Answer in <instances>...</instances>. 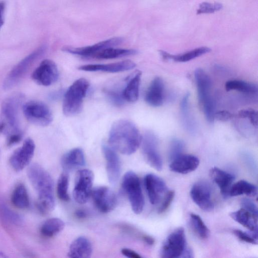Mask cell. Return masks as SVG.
<instances>
[{
	"label": "cell",
	"instance_id": "6da1fadb",
	"mask_svg": "<svg viewBox=\"0 0 258 258\" xmlns=\"http://www.w3.org/2000/svg\"><path fill=\"white\" fill-rule=\"evenodd\" d=\"M143 137L139 128L132 121L119 119L112 125L108 143L115 151L130 156L135 153L142 145Z\"/></svg>",
	"mask_w": 258,
	"mask_h": 258
},
{
	"label": "cell",
	"instance_id": "7a4b0ae2",
	"mask_svg": "<svg viewBox=\"0 0 258 258\" xmlns=\"http://www.w3.org/2000/svg\"><path fill=\"white\" fill-rule=\"evenodd\" d=\"M28 176L38 195V208L43 214L55 208L54 182L49 173L38 164H33L28 170Z\"/></svg>",
	"mask_w": 258,
	"mask_h": 258
},
{
	"label": "cell",
	"instance_id": "3957f363",
	"mask_svg": "<svg viewBox=\"0 0 258 258\" xmlns=\"http://www.w3.org/2000/svg\"><path fill=\"white\" fill-rule=\"evenodd\" d=\"M89 86L86 79L80 78L69 87L64 95L63 111L65 115L72 116L82 111L83 100Z\"/></svg>",
	"mask_w": 258,
	"mask_h": 258
},
{
	"label": "cell",
	"instance_id": "277c9868",
	"mask_svg": "<svg viewBox=\"0 0 258 258\" xmlns=\"http://www.w3.org/2000/svg\"><path fill=\"white\" fill-rule=\"evenodd\" d=\"M25 96L22 93H16L3 102L2 106V120L6 126L5 135L8 136L22 132L20 130L19 110Z\"/></svg>",
	"mask_w": 258,
	"mask_h": 258
},
{
	"label": "cell",
	"instance_id": "5b68a950",
	"mask_svg": "<svg viewBox=\"0 0 258 258\" xmlns=\"http://www.w3.org/2000/svg\"><path fill=\"white\" fill-rule=\"evenodd\" d=\"M122 188L134 212L137 214H141L144 210L145 202L139 176L133 171L126 172L122 178Z\"/></svg>",
	"mask_w": 258,
	"mask_h": 258
},
{
	"label": "cell",
	"instance_id": "8992f818",
	"mask_svg": "<svg viewBox=\"0 0 258 258\" xmlns=\"http://www.w3.org/2000/svg\"><path fill=\"white\" fill-rule=\"evenodd\" d=\"M46 50V46L40 47L14 67L4 81V88L10 90L16 86L24 78L35 62L44 55Z\"/></svg>",
	"mask_w": 258,
	"mask_h": 258
},
{
	"label": "cell",
	"instance_id": "52a82bcc",
	"mask_svg": "<svg viewBox=\"0 0 258 258\" xmlns=\"http://www.w3.org/2000/svg\"><path fill=\"white\" fill-rule=\"evenodd\" d=\"M23 110L26 118L35 125L46 126L53 121L51 109L42 101L31 100L27 102L23 105Z\"/></svg>",
	"mask_w": 258,
	"mask_h": 258
},
{
	"label": "cell",
	"instance_id": "ba28073f",
	"mask_svg": "<svg viewBox=\"0 0 258 258\" xmlns=\"http://www.w3.org/2000/svg\"><path fill=\"white\" fill-rule=\"evenodd\" d=\"M187 247L185 230L183 227L178 228L169 235L163 243L161 256L163 258L182 257Z\"/></svg>",
	"mask_w": 258,
	"mask_h": 258
},
{
	"label": "cell",
	"instance_id": "9c48e42d",
	"mask_svg": "<svg viewBox=\"0 0 258 258\" xmlns=\"http://www.w3.org/2000/svg\"><path fill=\"white\" fill-rule=\"evenodd\" d=\"M94 181L93 173L88 169L79 170L75 176L73 195L75 201L80 204L87 202L91 196Z\"/></svg>",
	"mask_w": 258,
	"mask_h": 258
},
{
	"label": "cell",
	"instance_id": "30bf717a",
	"mask_svg": "<svg viewBox=\"0 0 258 258\" xmlns=\"http://www.w3.org/2000/svg\"><path fill=\"white\" fill-rule=\"evenodd\" d=\"M142 145L144 156L148 164L155 170L161 171L163 162L157 136L152 132H147L143 137Z\"/></svg>",
	"mask_w": 258,
	"mask_h": 258
},
{
	"label": "cell",
	"instance_id": "8fae6325",
	"mask_svg": "<svg viewBox=\"0 0 258 258\" xmlns=\"http://www.w3.org/2000/svg\"><path fill=\"white\" fill-rule=\"evenodd\" d=\"M59 70L56 63L52 60L43 61L32 74L33 80L38 84L49 86L57 81Z\"/></svg>",
	"mask_w": 258,
	"mask_h": 258
},
{
	"label": "cell",
	"instance_id": "7c38bea8",
	"mask_svg": "<svg viewBox=\"0 0 258 258\" xmlns=\"http://www.w3.org/2000/svg\"><path fill=\"white\" fill-rule=\"evenodd\" d=\"M91 196L96 208L103 213L110 212L117 205L116 195L110 188L105 186L92 189Z\"/></svg>",
	"mask_w": 258,
	"mask_h": 258
},
{
	"label": "cell",
	"instance_id": "4fadbf2b",
	"mask_svg": "<svg viewBox=\"0 0 258 258\" xmlns=\"http://www.w3.org/2000/svg\"><path fill=\"white\" fill-rule=\"evenodd\" d=\"M190 195L194 203L202 210L210 212L214 208L212 200V189L205 182H199L192 187Z\"/></svg>",
	"mask_w": 258,
	"mask_h": 258
},
{
	"label": "cell",
	"instance_id": "5bb4252c",
	"mask_svg": "<svg viewBox=\"0 0 258 258\" xmlns=\"http://www.w3.org/2000/svg\"><path fill=\"white\" fill-rule=\"evenodd\" d=\"M36 145L31 139H27L23 146L17 150L12 156L10 162L17 172L23 170L31 162L35 154Z\"/></svg>",
	"mask_w": 258,
	"mask_h": 258
},
{
	"label": "cell",
	"instance_id": "9a60e30c",
	"mask_svg": "<svg viewBox=\"0 0 258 258\" xmlns=\"http://www.w3.org/2000/svg\"><path fill=\"white\" fill-rule=\"evenodd\" d=\"M144 183L151 204H159L168 191L165 181L155 174H149L145 177Z\"/></svg>",
	"mask_w": 258,
	"mask_h": 258
},
{
	"label": "cell",
	"instance_id": "2e32d148",
	"mask_svg": "<svg viewBox=\"0 0 258 258\" xmlns=\"http://www.w3.org/2000/svg\"><path fill=\"white\" fill-rule=\"evenodd\" d=\"M122 41V38L116 37L100 42L92 46L81 48L65 47L62 50L73 55L85 58H92L99 52L106 48L118 46L121 44Z\"/></svg>",
	"mask_w": 258,
	"mask_h": 258
},
{
	"label": "cell",
	"instance_id": "e0dca14e",
	"mask_svg": "<svg viewBox=\"0 0 258 258\" xmlns=\"http://www.w3.org/2000/svg\"><path fill=\"white\" fill-rule=\"evenodd\" d=\"M102 150L106 162L108 180L111 184H115L118 181L121 173L119 158L116 151L109 146L103 145Z\"/></svg>",
	"mask_w": 258,
	"mask_h": 258
},
{
	"label": "cell",
	"instance_id": "ac0fdd59",
	"mask_svg": "<svg viewBox=\"0 0 258 258\" xmlns=\"http://www.w3.org/2000/svg\"><path fill=\"white\" fill-rule=\"evenodd\" d=\"M136 64L131 60H125L119 62L107 64H89L80 66L78 70L87 72H103L118 73L133 70Z\"/></svg>",
	"mask_w": 258,
	"mask_h": 258
},
{
	"label": "cell",
	"instance_id": "d6986e66",
	"mask_svg": "<svg viewBox=\"0 0 258 258\" xmlns=\"http://www.w3.org/2000/svg\"><path fill=\"white\" fill-rule=\"evenodd\" d=\"M199 164L200 161L197 157L183 154L171 162L170 169L174 173L187 174L195 171Z\"/></svg>",
	"mask_w": 258,
	"mask_h": 258
},
{
	"label": "cell",
	"instance_id": "ffe728a7",
	"mask_svg": "<svg viewBox=\"0 0 258 258\" xmlns=\"http://www.w3.org/2000/svg\"><path fill=\"white\" fill-rule=\"evenodd\" d=\"M165 85L160 77L155 78L151 83L145 95L146 102L151 106L159 107L164 101Z\"/></svg>",
	"mask_w": 258,
	"mask_h": 258
},
{
	"label": "cell",
	"instance_id": "44dd1931",
	"mask_svg": "<svg viewBox=\"0 0 258 258\" xmlns=\"http://www.w3.org/2000/svg\"><path fill=\"white\" fill-rule=\"evenodd\" d=\"M210 175L213 181L219 188L223 198L226 199L229 197L230 189L234 180V176L216 167L210 170Z\"/></svg>",
	"mask_w": 258,
	"mask_h": 258
},
{
	"label": "cell",
	"instance_id": "7402d4cb",
	"mask_svg": "<svg viewBox=\"0 0 258 258\" xmlns=\"http://www.w3.org/2000/svg\"><path fill=\"white\" fill-rule=\"evenodd\" d=\"M195 78L199 102L202 104L212 97L211 95V81L207 73L201 68L195 70Z\"/></svg>",
	"mask_w": 258,
	"mask_h": 258
},
{
	"label": "cell",
	"instance_id": "603a6c76",
	"mask_svg": "<svg viewBox=\"0 0 258 258\" xmlns=\"http://www.w3.org/2000/svg\"><path fill=\"white\" fill-rule=\"evenodd\" d=\"M86 164L83 151L79 148L74 149L66 154L61 159V165L66 172L73 171L84 167Z\"/></svg>",
	"mask_w": 258,
	"mask_h": 258
},
{
	"label": "cell",
	"instance_id": "cb8c5ba5",
	"mask_svg": "<svg viewBox=\"0 0 258 258\" xmlns=\"http://www.w3.org/2000/svg\"><path fill=\"white\" fill-rule=\"evenodd\" d=\"M142 76V72L138 71L128 77L126 84L122 90V95L125 101L135 102L138 100Z\"/></svg>",
	"mask_w": 258,
	"mask_h": 258
},
{
	"label": "cell",
	"instance_id": "d4e9b609",
	"mask_svg": "<svg viewBox=\"0 0 258 258\" xmlns=\"http://www.w3.org/2000/svg\"><path fill=\"white\" fill-rule=\"evenodd\" d=\"M92 251V245L89 239L80 236L70 245L68 255L72 258H88L91 256Z\"/></svg>",
	"mask_w": 258,
	"mask_h": 258
},
{
	"label": "cell",
	"instance_id": "484cf974",
	"mask_svg": "<svg viewBox=\"0 0 258 258\" xmlns=\"http://www.w3.org/2000/svg\"><path fill=\"white\" fill-rule=\"evenodd\" d=\"M211 51V49L208 47H202L176 55L171 54L164 51H160V53L163 59L165 60H173L176 62L185 63L208 54Z\"/></svg>",
	"mask_w": 258,
	"mask_h": 258
},
{
	"label": "cell",
	"instance_id": "4316f807",
	"mask_svg": "<svg viewBox=\"0 0 258 258\" xmlns=\"http://www.w3.org/2000/svg\"><path fill=\"white\" fill-rule=\"evenodd\" d=\"M230 216L234 220L251 232H257V219L243 208L233 212Z\"/></svg>",
	"mask_w": 258,
	"mask_h": 258
},
{
	"label": "cell",
	"instance_id": "83f0119b",
	"mask_svg": "<svg viewBox=\"0 0 258 258\" xmlns=\"http://www.w3.org/2000/svg\"><path fill=\"white\" fill-rule=\"evenodd\" d=\"M138 51L133 49H116L113 47L104 49L95 55L92 58L100 60L112 59L137 55Z\"/></svg>",
	"mask_w": 258,
	"mask_h": 258
},
{
	"label": "cell",
	"instance_id": "f1b7e54d",
	"mask_svg": "<svg viewBox=\"0 0 258 258\" xmlns=\"http://www.w3.org/2000/svg\"><path fill=\"white\" fill-rule=\"evenodd\" d=\"M257 194V187L244 180H240L231 186L229 192L230 197L245 195L255 197Z\"/></svg>",
	"mask_w": 258,
	"mask_h": 258
},
{
	"label": "cell",
	"instance_id": "f546056e",
	"mask_svg": "<svg viewBox=\"0 0 258 258\" xmlns=\"http://www.w3.org/2000/svg\"><path fill=\"white\" fill-rule=\"evenodd\" d=\"M65 224L61 219L52 218L46 220L42 225L41 232L43 235L47 237H52L65 228Z\"/></svg>",
	"mask_w": 258,
	"mask_h": 258
},
{
	"label": "cell",
	"instance_id": "4dcf8cb0",
	"mask_svg": "<svg viewBox=\"0 0 258 258\" xmlns=\"http://www.w3.org/2000/svg\"><path fill=\"white\" fill-rule=\"evenodd\" d=\"M12 202L16 207L20 209H25L29 207V196L24 185L20 184L16 187L12 194Z\"/></svg>",
	"mask_w": 258,
	"mask_h": 258
},
{
	"label": "cell",
	"instance_id": "1f68e13d",
	"mask_svg": "<svg viewBox=\"0 0 258 258\" xmlns=\"http://www.w3.org/2000/svg\"><path fill=\"white\" fill-rule=\"evenodd\" d=\"M227 91L235 90L248 94H256L257 86L255 84L242 80H233L227 81L225 85Z\"/></svg>",
	"mask_w": 258,
	"mask_h": 258
},
{
	"label": "cell",
	"instance_id": "d6a6232c",
	"mask_svg": "<svg viewBox=\"0 0 258 258\" xmlns=\"http://www.w3.org/2000/svg\"><path fill=\"white\" fill-rule=\"evenodd\" d=\"M0 218L6 224L16 226L21 225L23 222L21 216L4 203H0Z\"/></svg>",
	"mask_w": 258,
	"mask_h": 258
},
{
	"label": "cell",
	"instance_id": "836d02e7",
	"mask_svg": "<svg viewBox=\"0 0 258 258\" xmlns=\"http://www.w3.org/2000/svg\"><path fill=\"white\" fill-rule=\"evenodd\" d=\"M190 221L193 230L200 238L206 239L208 238L209 230L199 215L191 213Z\"/></svg>",
	"mask_w": 258,
	"mask_h": 258
},
{
	"label": "cell",
	"instance_id": "e575fe53",
	"mask_svg": "<svg viewBox=\"0 0 258 258\" xmlns=\"http://www.w3.org/2000/svg\"><path fill=\"white\" fill-rule=\"evenodd\" d=\"M69 184V174L65 172L60 176L57 184V195L62 201L68 202L70 200L68 193Z\"/></svg>",
	"mask_w": 258,
	"mask_h": 258
},
{
	"label": "cell",
	"instance_id": "d590c367",
	"mask_svg": "<svg viewBox=\"0 0 258 258\" xmlns=\"http://www.w3.org/2000/svg\"><path fill=\"white\" fill-rule=\"evenodd\" d=\"M189 94H187L182 99L181 103V109L182 112L184 124L185 126L190 132H193L194 129V123L192 121L189 113Z\"/></svg>",
	"mask_w": 258,
	"mask_h": 258
},
{
	"label": "cell",
	"instance_id": "8d00e7d4",
	"mask_svg": "<svg viewBox=\"0 0 258 258\" xmlns=\"http://www.w3.org/2000/svg\"><path fill=\"white\" fill-rule=\"evenodd\" d=\"M185 149L184 143L180 140H174L171 144L169 150V159L171 162L183 155Z\"/></svg>",
	"mask_w": 258,
	"mask_h": 258
},
{
	"label": "cell",
	"instance_id": "74e56055",
	"mask_svg": "<svg viewBox=\"0 0 258 258\" xmlns=\"http://www.w3.org/2000/svg\"><path fill=\"white\" fill-rule=\"evenodd\" d=\"M223 6L221 4H211L209 3H203L201 4L197 11V15L211 14L215 12L221 11Z\"/></svg>",
	"mask_w": 258,
	"mask_h": 258
},
{
	"label": "cell",
	"instance_id": "f35d334b",
	"mask_svg": "<svg viewBox=\"0 0 258 258\" xmlns=\"http://www.w3.org/2000/svg\"><path fill=\"white\" fill-rule=\"evenodd\" d=\"M105 92L109 100L114 105L120 106L123 105L125 101L122 95V90L109 89Z\"/></svg>",
	"mask_w": 258,
	"mask_h": 258
},
{
	"label": "cell",
	"instance_id": "ab89813d",
	"mask_svg": "<svg viewBox=\"0 0 258 258\" xmlns=\"http://www.w3.org/2000/svg\"><path fill=\"white\" fill-rule=\"evenodd\" d=\"M247 233L239 229H234L233 234L241 241L252 244H257V233L250 231Z\"/></svg>",
	"mask_w": 258,
	"mask_h": 258
},
{
	"label": "cell",
	"instance_id": "60d3db41",
	"mask_svg": "<svg viewBox=\"0 0 258 258\" xmlns=\"http://www.w3.org/2000/svg\"><path fill=\"white\" fill-rule=\"evenodd\" d=\"M203 110L206 120L210 123H212L215 120V105L212 97L203 104Z\"/></svg>",
	"mask_w": 258,
	"mask_h": 258
},
{
	"label": "cell",
	"instance_id": "b9f144b4",
	"mask_svg": "<svg viewBox=\"0 0 258 258\" xmlns=\"http://www.w3.org/2000/svg\"><path fill=\"white\" fill-rule=\"evenodd\" d=\"M237 115L240 118H247L253 126H257V112L255 110L250 108L242 109Z\"/></svg>",
	"mask_w": 258,
	"mask_h": 258
},
{
	"label": "cell",
	"instance_id": "7bdbcfd3",
	"mask_svg": "<svg viewBox=\"0 0 258 258\" xmlns=\"http://www.w3.org/2000/svg\"><path fill=\"white\" fill-rule=\"evenodd\" d=\"M241 208L249 212L255 218H257V208L255 204L250 199L243 198L241 200Z\"/></svg>",
	"mask_w": 258,
	"mask_h": 258
},
{
	"label": "cell",
	"instance_id": "ee69618b",
	"mask_svg": "<svg viewBox=\"0 0 258 258\" xmlns=\"http://www.w3.org/2000/svg\"><path fill=\"white\" fill-rule=\"evenodd\" d=\"M175 193L174 191H168L159 208L158 213L162 214L165 212L170 207L175 197Z\"/></svg>",
	"mask_w": 258,
	"mask_h": 258
},
{
	"label": "cell",
	"instance_id": "f6af8a7d",
	"mask_svg": "<svg viewBox=\"0 0 258 258\" xmlns=\"http://www.w3.org/2000/svg\"><path fill=\"white\" fill-rule=\"evenodd\" d=\"M234 117V114L226 110L215 112V119L221 121H226Z\"/></svg>",
	"mask_w": 258,
	"mask_h": 258
},
{
	"label": "cell",
	"instance_id": "bcb514c9",
	"mask_svg": "<svg viewBox=\"0 0 258 258\" xmlns=\"http://www.w3.org/2000/svg\"><path fill=\"white\" fill-rule=\"evenodd\" d=\"M23 138L22 132L14 134L8 136L7 145L9 147H12L19 143Z\"/></svg>",
	"mask_w": 258,
	"mask_h": 258
},
{
	"label": "cell",
	"instance_id": "7dc6e473",
	"mask_svg": "<svg viewBox=\"0 0 258 258\" xmlns=\"http://www.w3.org/2000/svg\"><path fill=\"white\" fill-rule=\"evenodd\" d=\"M121 252L122 255L126 257L130 258H141L142 256L136 251L127 248H123L121 249Z\"/></svg>",
	"mask_w": 258,
	"mask_h": 258
},
{
	"label": "cell",
	"instance_id": "c3c4849f",
	"mask_svg": "<svg viewBox=\"0 0 258 258\" xmlns=\"http://www.w3.org/2000/svg\"><path fill=\"white\" fill-rule=\"evenodd\" d=\"M5 11L6 4L4 2L0 3V30L5 24Z\"/></svg>",
	"mask_w": 258,
	"mask_h": 258
},
{
	"label": "cell",
	"instance_id": "681fc988",
	"mask_svg": "<svg viewBox=\"0 0 258 258\" xmlns=\"http://www.w3.org/2000/svg\"><path fill=\"white\" fill-rule=\"evenodd\" d=\"M143 240L149 245H153L155 243L154 238L150 235L145 234L143 237Z\"/></svg>",
	"mask_w": 258,
	"mask_h": 258
},
{
	"label": "cell",
	"instance_id": "f907efd6",
	"mask_svg": "<svg viewBox=\"0 0 258 258\" xmlns=\"http://www.w3.org/2000/svg\"><path fill=\"white\" fill-rule=\"evenodd\" d=\"M182 257L191 258L193 257V252L192 250L189 247H187L183 254Z\"/></svg>",
	"mask_w": 258,
	"mask_h": 258
},
{
	"label": "cell",
	"instance_id": "816d5d0a",
	"mask_svg": "<svg viewBox=\"0 0 258 258\" xmlns=\"http://www.w3.org/2000/svg\"><path fill=\"white\" fill-rule=\"evenodd\" d=\"M75 215L78 218L83 219L87 217V214L84 210H78L75 212Z\"/></svg>",
	"mask_w": 258,
	"mask_h": 258
},
{
	"label": "cell",
	"instance_id": "f5cc1de1",
	"mask_svg": "<svg viewBox=\"0 0 258 258\" xmlns=\"http://www.w3.org/2000/svg\"><path fill=\"white\" fill-rule=\"evenodd\" d=\"M0 257H7V256L6 255L5 253H4L3 252L0 251Z\"/></svg>",
	"mask_w": 258,
	"mask_h": 258
}]
</instances>
